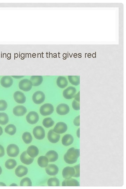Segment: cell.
Here are the masks:
<instances>
[{"instance_id":"obj_1","label":"cell","mask_w":126,"mask_h":189,"mask_svg":"<svg viewBox=\"0 0 126 189\" xmlns=\"http://www.w3.org/2000/svg\"><path fill=\"white\" fill-rule=\"evenodd\" d=\"M80 156V149L71 148L68 150L64 156L65 162L67 164H72L76 163Z\"/></svg>"},{"instance_id":"obj_2","label":"cell","mask_w":126,"mask_h":189,"mask_svg":"<svg viewBox=\"0 0 126 189\" xmlns=\"http://www.w3.org/2000/svg\"><path fill=\"white\" fill-rule=\"evenodd\" d=\"M54 111L53 106L50 103L44 104L41 106L40 109V113L43 116L50 115L52 114Z\"/></svg>"},{"instance_id":"obj_3","label":"cell","mask_w":126,"mask_h":189,"mask_svg":"<svg viewBox=\"0 0 126 189\" xmlns=\"http://www.w3.org/2000/svg\"><path fill=\"white\" fill-rule=\"evenodd\" d=\"M32 100L35 103L39 105L43 103L45 99V95L42 91H36L32 96Z\"/></svg>"},{"instance_id":"obj_4","label":"cell","mask_w":126,"mask_h":189,"mask_svg":"<svg viewBox=\"0 0 126 189\" xmlns=\"http://www.w3.org/2000/svg\"><path fill=\"white\" fill-rule=\"evenodd\" d=\"M32 82L28 79H23L19 82V88L21 90L27 92L30 91L32 88Z\"/></svg>"},{"instance_id":"obj_5","label":"cell","mask_w":126,"mask_h":189,"mask_svg":"<svg viewBox=\"0 0 126 189\" xmlns=\"http://www.w3.org/2000/svg\"><path fill=\"white\" fill-rule=\"evenodd\" d=\"M76 91V89L74 87H69L63 91V95L65 98L69 100L74 98Z\"/></svg>"},{"instance_id":"obj_6","label":"cell","mask_w":126,"mask_h":189,"mask_svg":"<svg viewBox=\"0 0 126 189\" xmlns=\"http://www.w3.org/2000/svg\"><path fill=\"white\" fill-rule=\"evenodd\" d=\"M33 134L35 139L38 140L43 139L45 137V132L43 128L41 126H38L34 128Z\"/></svg>"},{"instance_id":"obj_7","label":"cell","mask_w":126,"mask_h":189,"mask_svg":"<svg viewBox=\"0 0 126 189\" xmlns=\"http://www.w3.org/2000/svg\"><path fill=\"white\" fill-rule=\"evenodd\" d=\"M7 152L9 156L12 157H16L18 156L19 154V148L15 144L9 145L7 147Z\"/></svg>"},{"instance_id":"obj_8","label":"cell","mask_w":126,"mask_h":189,"mask_svg":"<svg viewBox=\"0 0 126 189\" xmlns=\"http://www.w3.org/2000/svg\"><path fill=\"white\" fill-rule=\"evenodd\" d=\"M27 122L31 124H35L39 120V116L35 111H31L26 116Z\"/></svg>"},{"instance_id":"obj_9","label":"cell","mask_w":126,"mask_h":189,"mask_svg":"<svg viewBox=\"0 0 126 189\" xmlns=\"http://www.w3.org/2000/svg\"><path fill=\"white\" fill-rule=\"evenodd\" d=\"M69 106L66 104H60L57 108V112L60 115H66L69 113Z\"/></svg>"},{"instance_id":"obj_10","label":"cell","mask_w":126,"mask_h":189,"mask_svg":"<svg viewBox=\"0 0 126 189\" xmlns=\"http://www.w3.org/2000/svg\"><path fill=\"white\" fill-rule=\"evenodd\" d=\"M67 126L64 122H58L54 128L53 131L58 134H62L67 131Z\"/></svg>"},{"instance_id":"obj_11","label":"cell","mask_w":126,"mask_h":189,"mask_svg":"<svg viewBox=\"0 0 126 189\" xmlns=\"http://www.w3.org/2000/svg\"><path fill=\"white\" fill-rule=\"evenodd\" d=\"M75 174L74 167L68 166L65 168L62 171V176L65 179H69L73 177Z\"/></svg>"},{"instance_id":"obj_12","label":"cell","mask_w":126,"mask_h":189,"mask_svg":"<svg viewBox=\"0 0 126 189\" xmlns=\"http://www.w3.org/2000/svg\"><path fill=\"white\" fill-rule=\"evenodd\" d=\"M14 100L17 103L23 104L26 101V97L25 94L20 91H17L13 94Z\"/></svg>"},{"instance_id":"obj_13","label":"cell","mask_w":126,"mask_h":189,"mask_svg":"<svg viewBox=\"0 0 126 189\" xmlns=\"http://www.w3.org/2000/svg\"><path fill=\"white\" fill-rule=\"evenodd\" d=\"M20 159L22 163L27 165H29L32 163L34 160L33 158L29 156L26 151L24 152L21 154Z\"/></svg>"},{"instance_id":"obj_14","label":"cell","mask_w":126,"mask_h":189,"mask_svg":"<svg viewBox=\"0 0 126 189\" xmlns=\"http://www.w3.org/2000/svg\"><path fill=\"white\" fill-rule=\"evenodd\" d=\"M48 139L52 143H56L60 140V135L55 132L53 130H50L48 132Z\"/></svg>"},{"instance_id":"obj_15","label":"cell","mask_w":126,"mask_h":189,"mask_svg":"<svg viewBox=\"0 0 126 189\" xmlns=\"http://www.w3.org/2000/svg\"><path fill=\"white\" fill-rule=\"evenodd\" d=\"M27 112L26 108L23 106H15L13 109V113L17 116H22L25 114Z\"/></svg>"},{"instance_id":"obj_16","label":"cell","mask_w":126,"mask_h":189,"mask_svg":"<svg viewBox=\"0 0 126 189\" xmlns=\"http://www.w3.org/2000/svg\"><path fill=\"white\" fill-rule=\"evenodd\" d=\"M46 173L50 176L56 175L59 171L57 166L54 164H50L47 165L46 169Z\"/></svg>"},{"instance_id":"obj_17","label":"cell","mask_w":126,"mask_h":189,"mask_svg":"<svg viewBox=\"0 0 126 189\" xmlns=\"http://www.w3.org/2000/svg\"><path fill=\"white\" fill-rule=\"evenodd\" d=\"M1 83L2 86L4 88H9L13 85V80L10 76H4L2 78Z\"/></svg>"},{"instance_id":"obj_18","label":"cell","mask_w":126,"mask_h":189,"mask_svg":"<svg viewBox=\"0 0 126 189\" xmlns=\"http://www.w3.org/2000/svg\"><path fill=\"white\" fill-rule=\"evenodd\" d=\"M28 169L22 165L19 166L15 170L16 175L19 177H22L26 175L28 173Z\"/></svg>"},{"instance_id":"obj_19","label":"cell","mask_w":126,"mask_h":189,"mask_svg":"<svg viewBox=\"0 0 126 189\" xmlns=\"http://www.w3.org/2000/svg\"><path fill=\"white\" fill-rule=\"evenodd\" d=\"M62 186H80V183L77 180L70 178L66 179L63 181Z\"/></svg>"},{"instance_id":"obj_20","label":"cell","mask_w":126,"mask_h":189,"mask_svg":"<svg viewBox=\"0 0 126 189\" xmlns=\"http://www.w3.org/2000/svg\"><path fill=\"white\" fill-rule=\"evenodd\" d=\"M27 152L29 156L34 158L38 155L39 153V150L37 147L34 145H31L28 148Z\"/></svg>"},{"instance_id":"obj_21","label":"cell","mask_w":126,"mask_h":189,"mask_svg":"<svg viewBox=\"0 0 126 189\" xmlns=\"http://www.w3.org/2000/svg\"><path fill=\"white\" fill-rule=\"evenodd\" d=\"M50 162H54L57 161L58 158V154L57 153L53 150L48 152L46 154Z\"/></svg>"},{"instance_id":"obj_22","label":"cell","mask_w":126,"mask_h":189,"mask_svg":"<svg viewBox=\"0 0 126 189\" xmlns=\"http://www.w3.org/2000/svg\"><path fill=\"white\" fill-rule=\"evenodd\" d=\"M74 138L70 134H66L62 138V144L65 146H68L71 145L74 142Z\"/></svg>"},{"instance_id":"obj_23","label":"cell","mask_w":126,"mask_h":189,"mask_svg":"<svg viewBox=\"0 0 126 189\" xmlns=\"http://www.w3.org/2000/svg\"><path fill=\"white\" fill-rule=\"evenodd\" d=\"M57 86L59 88H64L67 86L68 82L65 77L59 76L58 77L57 80Z\"/></svg>"},{"instance_id":"obj_24","label":"cell","mask_w":126,"mask_h":189,"mask_svg":"<svg viewBox=\"0 0 126 189\" xmlns=\"http://www.w3.org/2000/svg\"><path fill=\"white\" fill-rule=\"evenodd\" d=\"M30 81L32 82L33 86H39L42 83L43 77L42 76H34L31 77Z\"/></svg>"},{"instance_id":"obj_25","label":"cell","mask_w":126,"mask_h":189,"mask_svg":"<svg viewBox=\"0 0 126 189\" xmlns=\"http://www.w3.org/2000/svg\"><path fill=\"white\" fill-rule=\"evenodd\" d=\"M48 159L46 156H40L38 159V164L41 168H46L48 165Z\"/></svg>"},{"instance_id":"obj_26","label":"cell","mask_w":126,"mask_h":189,"mask_svg":"<svg viewBox=\"0 0 126 189\" xmlns=\"http://www.w3.org/2000/svg\"><path fill=\"white\" fill-rule=\"evenodd\" d=\"M5 131L7 134L12 135L16 134L17 129L15 125L11 124L6 126Z\"/></svg>"},{"instance_id":"obj_27","label":"cell","mask_w":126,"mask_h":189,"mask_svg":"<svg viewBox=\"0 0 126 189\" xmlns=\"http://www.w3.org/2000/svg\"><path fill=\"white\" fill-rule=\"evenodd\" d=\"M22 139L25 143L29 144L32 141V137L30 132H25L23 135Z\"/></svg>"},{"instance_id":"obj_28","label":"cell","mask_w":126,"mask_h":189,"mask_svg":"<svg viewBox=\"0 0 126 189\" xmlns=\"http://www.w3.org/2000/svg\"><path fill=\"white\" fill-rule=\"evenodd\" d=\"M9 121V116L5 113H0V124L5 125Z\"/></svg>"},{"instance_id":"obj_29","label":"cell","mask_w":126,"mask_h":189,"mask_svg":"<svg viewBox=\"0 0 126 189\" xmlns=\"http://www.w3.org/2000/svg\"><path fill=\"white\" fill-rule=\"evenodd\" d=\"M17 163L15 160L9 159L6 162L5 166L8 169H13L16 166Z\"/></svg>"},{"instance_id":"obj_30","label":"cell","mask_w":126,"mask_h":189,"mask_svg":"<svg viewBox=\"0 0 126 189\" xmlns=\"http://www.w3.org/2000/svg\"><path fill=\"white\" fill-rule=\"evenodd\" d=\"M43 125L46 128H49L52 127L54 124V121L50 117L45 118L43 122Z\"/></svg>"},{"instance_id":"obj_31","label":"cell","mask_w":126,"mask_h":189,"mask_svg":"<svg viewBox=\"0 0 126 189\" xmlns=\"http://www.w3.org/2000/svg\"><path fill=\"white\" fill-rule=\"evenodd\" d=\"M47 184L49 186H59L60 181L56 178H51L48 180Z\"/></svg>"},{"instance_id":"obj_32","label":"cell","mask_w":126,"mask_h":189,"mask_svg":"<svg viewBox=\"0 0 126 189\" xmlns=\"http://www.w3.org/2000/svg\"><path fill=\"white\" fill-rule=\"evenodd\" d=\"M69 80L72 84L78 86L80 84V77L78 76H69Z\"/></svg>"},{"instance_id":"obj_33","label":"cell","mask_w":126,"mask_h":189,"mask_svg":"<svg viewBox=\"0 0 126 189\" xmlns=\"http://www.w3.org/2000/svg\"><path fill=\"white\" fill-rule=\"evenodd\" d=\"M20 186H31L32 183L30 178L26 177L21 180Z\"/></svg>"},{"instance_id":"obj_34","label":"cell","mask_w":126,"mask_h":189,"mask_svg":"<svg viewBox=\"0 0 126 189\" xmlns=\"http://www.w3.org/2000/svg\"><path fill=\"white\" fill-rule=\"evenodd\" d=\"M8 107V104L6 101L0 100V111H4Z\"/></svg>"},{"instance_id":"obj_35","label":"cell","mask_w":126,"mask_h":189,"mask_svg":"<svg viewBox=\"0 0 126 189\" xmlns=\"http://www.w3.org/2000/svg\"><path fill=\"white\" fill-rule=\"evenodd\" d=\"M72 108L76 110H80V103L79 102L77 101L76 100H74L72 103Z\"/></svg>"},{"instance_id":"obj_36","label":"cell","mask_w":126,"mask_h":189,"mask_svg":"<svg viewBox=\"0 0 126 189\" xmlns=\"http://www.w3.org/2000/svg\"><path fill=\"white\" fill-rule=\"evenodd\" d=\"M80 164L74 166L75 170V174L73 177L78 178L80 176Z\"/></svg>"},{"instance_id":"obj_37","label":"cell","mask_w":126,"mask_h":189,"mask_svg":"<svg viewBox=\"0 0 126 189\" xmlns=\"http://www.w3.org/2000/svg\"><path fill=\"white\" fill-rule=\"evenodd\" d=\"M74 123L75 125L76 126H79L80 125V116H77L75 119L74 120Z\"/></svg>"},{"instance_id":"obj_38","label":"cell","mask_w":126,"mask_h":189,"mask_svg":"<svg viewBox=\"0 0 126 189\" xmlns=\"http://www.w3.org/2000/svg\"><path fill=\"white\" fill-rule=\"evenodd\" d=\"M5 155L4 149L3 146L0 145V157H3Z\"/></svg>"},{"instance_id":"obj_39","label":"cell","mask_w":126,"mask_h":189,"mask_svg":"<svg viewBox=\"0 0 126 189\" xmlns=\"http://www.w3.org/2000/svg\"><path fill=\"white\" fill-rule=\"evenodd\" d=\"M80 91H79L78 93H77L76 94V95L75 96L74 98H75V100H76L77 101L79 102L80 101Z\"/></svg>"},{"instance_id":"obj_40","label":"cell","mask_w":126,"mask_h":189,"mask_svg":"<svg viewBox=\"0 0 126 189\" xmlns=\"http://www.w3.org/2000/svg\"><path fill=\"white\" fill-rule=\"evenodd\" d=\"M3 134V130L2 128L0 127V136Z\"/></svg>"},{"instance_id":"obj_41","label":"cell","mask_w":126,"mask_h":189,"mask_svg":"<svg viewBox=\"0 0 126 189\" xmlns=\"http://www.w3.org/2000/svg\"><path fill=\"white\" fill-rule=\"evenodd\" d=\"M5 184L3 183L0 182V186H6Z\"/></svg>"},{"instance_id":"obj_42","label":"cell","mask_w":126,"mask_h":189,"mask_svg":"<svg viewBox=\"0 0 126 189\" xmlns=\"http://www.w3.org/2000/svg\"><path fill=\"white\" fill-rule=\"evenodd\" d=\"M10 186H17L18 185H17L16 183H13V184H11V185Z\"/></svg>"},{"instance_id":"obj_43","label":"cell","mask_w":126,"mask_h":189,"mask_svg":"<svg viewBox=\"0 0 126 189\" xmlns=\"http://www.w3.org/2000/svg\"><path fill=\"white\" fill-rule=\"evenodd\" d=\"M2 169L1 167L0 166V175L2 174Z\"/></svg>"}]
</instances>
